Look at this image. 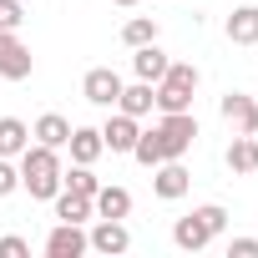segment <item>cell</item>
Instances as JSON below:
<instances>
[{
    "instance_id": "obj_1",
    "label": "cell",
    "mask_w": 258,
    "mask_h": 258,
    "mask_svg": "<svg viewBox=\"0 0 258 258\" xmlns=\"http://www.w3.org/2000/svg\"><path fill=\"white\" fill-rule=\"evenodd\" d=\"M21 187L31 192V198H56L61 192V157H56V147H26L21 152Z\"/></svg>"
},
{
    "instance_id": "obj_2",
    "label": "cell",
    "mask_w": 258,
    "mask_h": 258,
    "mask_svg": "<svg viewBox=\"0 0 258 258\" xmlns=\"http://www.w3.org/2000/svg\"><path fill=\"white\" fill-rule=\"evenodd\" d=\"M223 223H228V213H223L218 203H208V208H198V213H187V218L172 223V243H177L182 253H198V248H208V243L223 233Z\"/></svg>"
},
{
    "instance_id": "obj_3",
    "label": "cell",
    "mask_w": 258,
    "mask_h": 258,
    "mask_svg": "<svg viewBox=\"0 0 258 258\" xmlns=\"http://www.w3.org/2000/svg\"><path fill=\"white\" fill-rule=\"evenodd\" d=\"M192 91H198V66L167 61V76L157 81V111H192Z\"/></svg>"
},
{
    "instance_id": "obj_4",
    "label": "cell",
    "mask_w": 258,
    "mask_h": 258,
    "mask_svg": "<svg viewBox=\"0 0 258 258\" xmlns=\"http://www.w3.org/2000/svg\"><path fill=\"white\" fill-rule=\"evenodd\" d=\"M157 137H162V157H182L192 147V137H198V116L192 111H162Z\"/></svg>"
},
{
    "instance_id": "obj_5",
    "label": "cell",
    "mask_w": 258,
    "mask_h": 258,
    "mask_svg": "<svg viewBox=\"0 0 258 258\" xmlns=\"http://www.w3.org/2000/svg\"><path fill=\"white\" fill-rule=\"evenodd\" d=\"M31 71H36L31 46H21L16 31H0V76H6V81H26Z\"/></svg>"
},
{
    "instance_id": "obj_6",
    "label": "cell",
    "mask_w": 258,
    "mask_h": 258,
    "mask_svg": "<svg viewBox=\"0 0 258 258\" xmlns=\"http://www.w3.org/2000/svg\"><path fill=\"white\" fill-rule=\"evenodd\" d=\"M81 91H86V101L91 106H116V96H121V76L111 71V66H91L86 71V81H81Z\"/></svg>"
},
{
    "instance_id": "obj_7",
    "label": "cell",
    "mask_w": 258,
    "mask_h": 258,
    "mask_svg": "<svg viewBox=\"0 0 258 258\" xmlns=\"http://www.w3.org/2000/svg\"><path fill=\"white\" fill-rule=\"evenodd\" d=\"M192 187V172L177 162V157H167V162H157V172H152V192L157 198H167V203H177L182 192Z\"/></svg>"
},
{
    "instance_id": "obj_8",
    "label": "cell",
    "mask_w": 258,
    "mask_h": 258,
    "mask_svg": "<svg viewBox=\"0 0 258 258\" xmlns=\"http://www.w3.org/2000/svg\"><path fill=\"white\" fill-rule=\"evenodd\" d=\"M91 243H86V233H81V223H56L51 233H46V253L51 258H81Z\"/></svg>"
},
{
    "instance_id": "obj_9",
    "label": "cell",
    "mask_w": 258,
    "mask_h": 258,
    "mask_svg": "<svg viewBox=\"0 0 258 258\" xmlns=\"http://www.w3.org/2000/svg\"><path fill=\"white\" fill-rule=\"evenodd\" d=\"M218 111H223V121L233 126V132H258V101H253V96H243V91H228Z\"/></svg>"
},
{
    "instance_id": "obj_10",
    "label": "cell",
    "mask_w": 258,
    "mask_h": 258,
    "mask_svg": "<svg viewBox=\"0 0 258 258\" xmlns=\"http://www.w3.org/2000/svg\"><path fill=\"white\" fill-rule=\"evenodd\" d=\"M86 243H91L96 253H106V258H111V253H126V248H132V233L121 228V218H101V223L86 233Z\"/></svg>"
},
{
    "instance_id": "obj_11",
    "label": "cell",
    "mask_w": 258,
    "mask_h": 258,
    "mask_svg": "<svg viewBox=\"0 0 258 258\" xmlns=\"http://www.w3.org/2000/svg\"><path fill=\"white\" fill-rule=\"evenodd\" d=\"M137 116H126V111H116L106 126H101V142H106V152H132V142H137Z\"/></svg>"
},
{
    "instance_id": "obj_12",
    "label": "cell",
    "mask_w": 258,
    "mask_h": 258,
    "mask_svg": "<svg viewBox=\"0 0 258 258\" xmlns=\"http://www.w3.org/2000/svg\"><path fill=\"white\" fill-rule=\"evenodd\" d=\"M66 147H71V162H86V167L106 152V142H101V132H96V126H71Z\"/></svg>"
},
{
    "instance_id": "obj_13",
    "label": "cell",
    "mask_w": 258,
    "mask_h": 258,
    "mask_svg": "<svg viewBox=\"0 0 258 258\" xmlns=\"http://www.w3.org/2000/svg\"><path fill=\"white\" fill-rule=\"evenodd\" d=\"M132 71H137V81H162L167 76V56L157 51V41H147V46L132 51Z\"/></svg>"
},
{
    "instance_id": "obj_14",
    "label": "cell",
    "mask_w": 258,
    "mask_h": 258,
    "mask_svg": "<svg viewBox=\"0 0 258 258\" xmlns=\"http://www.w3.org/2000/svg\"><path fill=\"white\" fill-rule=\"evenodd\" d=\"M31 137H36L41 147H56V152H61V147H66V137H71V121H66L61 111H46V116L31 126Z\"/></svg>"
},
{
    "instance_id": "obj_15",
    "label": "cell",
    "mask_w": 258,
    "mask_h": 258,
    "mask_svg": "<svg viewBox=\"0 0 258 258\" xmlns=\"http://www.w3.org/2000/svg\"><path fill=\"white\" fill-rule=\"evenodd\" d=\"M152 106H157V91H152V81L121 86V96H116V111H126V116H147Z\"/></svg>"
},
{
    "instance_id": "obj_16",
    "label": "cell",
    "mask_w": 258,
    "mask_h": 258,
    "mask_svg": "<svg viewBox=\"0 0 258 258\" xmlns=\"http://www.w3.org/2000/svg\"><path fill=\"white\" fill-rule=\"evenodd\" d=\"M31 147V126L21 116H0V157H21Z\"/></svg>"
},
{
    "instance_id": "obj_17",
    "label": "cell",
    "mask_w": 258,
    "mask_h": 258,
    "mask_svg": "<svg viewBox=\"0 0 258 258\" xmlns=\"http://www.w3.org/2000/svg\"><path fill=\"white\" fill-rule=\"evenodd\" d=\"M228 41L233 46H258V6H243L228 16Z\"/></svg>"
},
{
    "instance_id": "obj_18",
    "label": "cell",
    "mask_w": 258,
    "mask_h": 258,
    "mask_svg": "<svg viewBox=\"0 0 258 258\" xmlns=\"http://www.w3.org/2000/svg\"><path fill=\"white\" fill-rule=\"evenodd\" d=\"M91 208H96V218H126L132 213V192L126 187H96Z\"/></svg>"
},
{
    "instance_id": "obj_19",
    "label": "cell",
    "mask_w": 258,
    "mask_h": 258,
    "mask_svg": "<svg viewBox=\"0 0 258 258\" xmlns=\"http://www.w3.org/2000/svg\"><path fill=\"white\" fill-rule=\"evenodd\" d=\"M228 167H233L238 177H248V172L258 167V142H253V132H238V137H233V147H228Z\"/></svg>"
},
{
    "instance_id": "obj_20",
    "label": "cell",
    "mask_w": 258,
    "mask_h": 258,
    "mask_svg": "<svg viewBox=\"0 0 258 258\" xmlns=\"http://www.w3.org/2000/svg\"><path fill=\"white\" fill-rule=\"evenodd\" d=\"M51 203H56V218H61V223H86V218H91V198H81V192H71V187H61Z\"/></svg>"
},
{
    "instance_id": "obj_21",
    "label": "cell",
    "mask_w": 258,
    "mask_h": 258,
    "mask_svg": "<svg viewBox=\"0 0 258 258\" xmlns=\"http://www.w3.org/2000/svg\"><path fill=\"white\" fill-rule=\"evenodd\" d=\"M132 157H137L142 167H157V162H167V157H162V137H157V126H152V132H137V142H132Z\"/></svg>"
},
{
    "instance_id": "obj_22",
    "label": "cell",
    "mask_w": 258,
    "mask_h": 258,
    "mask_svg": "<svg viewBox=\"0 0 258 258\" xmlns=\"http://www.w3.org/2000/svg\"><path fill=\"white\" fill-rule=\"evenodd\" d=\"M121 41L132 46V51H137V46H147V41H157V21H152V16H132V21L121 26Z\"/></svg>"
},
{
    "instance_id": "obj_23",
    "label": "cell",
    "mask_w": 258,
    "mask_h": 258,
    "mask_svg": "<svg viewBox=\"0 0 258 258\" xmlns=\"http://www.w3.org/2000/svg\"><path fill=\"white\" fill-rule=\"evenodd\" d=\"M61 187H71V192H81V198H96L101 182H96V172H91L86 162H76L71 172H61Z\"/></svg>"
},
{
    "instance_id": "obj_24",
    "label": "cell",
    "mask_w": 258,
    "mask_h": 258,
    "mask_svg": "<svg viewBox=\"0 0 258 258\" xmlns=\"http://www.w3.org/2000/svg\"><path fill=\"white\" fill-rule=\"evenodd\" d=\"M21 0H0V31H21Z\"/></svg>"
},
{
    "instance_id": "obj_25",
    "label": "cell",
    "mask_w": 258,
    "mask_h": 258,
    "mask_svg": "<svg viewBox=\"0 0 258 258\" xmlns=\"http://www.w3.org/2000/svg\"><path fill=\"white\" fill-rule=\"evenodd\" d=\"M16 187H21V172H16V167H11L6 157H0V198H11Z\"/></svg>"
},
{
    "instance_id": "obj_26",
    "label": "cell",
    "mask_w": 258,
    "mask_h": 258,
    "mask_svg": "<svg viewBox=\"0 0 258 258\" xmlns=\"http://www.w3.org/2000/svg\"><path fill=\"white\" fill-rule=\"evenodd\" d=\"M26 253H31L26 238H16V233H11V238H0V258H26Z\"/></svg>"
},
{
    "instance_id": "obj_27",
    "label": "cell",
    "mask_w": 258,
    "mask_h": 258,
    "mask_svg": "<svg viewBox=\"0 0 258 258\" xmlns=\"http://www.w3.org/2000/svg\"><path fill=\"white\" fill-rule=\"evenodd\" d=\"M228 258H258V238H233L228 243Z\"/></svg>"
},
{
    "instance_id": "obj_28",
    "label": "cell",
    "mask_w": 258,
    "mask_h": 258,
    "mask_svg": "<svg viewBox=\"0 0 258 258\" xmlns=\"http://www.w3.org/2000/svg\"><path fill=\"white\" fill-rule=\"evenodd\" d=\"M111 6H137V0H111Z\"/></svg>"
}]
</instances>
